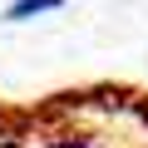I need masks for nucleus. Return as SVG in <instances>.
I'll list each match as a JSON object with an SVG mask.
<instances>
[{"label":"nucleus","instance_id":"obj_1","mask_svg":"<svg viewBox=\"0 0 148 148\" xmlns=\"http://www.w3.org/2000/svg\"><path fill=\"white\" fill-rule=\"evenodd\" d=\"M64 0H10V10H5V20H35V15H49V10H59Z\"/></svg>","mask_w":148,"mask_h":148},{"label":"nucleus","instance_id":"obj_2","mask_svg":"<svg viewBox=\"0 0 148 148\" xmlns=\"http://www.w3.org/2000/svg\"><path fill=\"white\" fill-rule=\"evenodd\" d=\"M133 109H138V114H143V119H148V104H143V99H133Z\"/></svg>","mask_w":148,"mask_h":148}]
</instances>
